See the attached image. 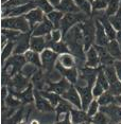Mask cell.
Segmentation results:
<instances>
[{"label": "cell", "mask_w": 121, "mask_h": 124, "mask_svg": "<svg viewBox=\"0 0 121 124\" xmlns=\"http://www.w3.org/2000/svg\"><path fill=\"white\" fill-rule=\"evenodd\" d=\"M64 41L67 44L70 53H72L77 57L84 60L85 58V50H84V38L81 23L72 27L63 37Z\"/></svg>", "instance_id": "1"}, {"label": "cell", "mask_w": 121, "mask_h": 124, "mask_svg": "<svg viewBox=\"0 0 121 124\" xmlns=\"http://www.w3.org/2000/svg\"><path fill=\"white\" fill-rule=\"evenodd\" d=\"M2 28L5 29L17 30L20 32H28L30 28V23L24 15L15 16V17H4L1 20Z\"/></svg>", "instance_id": "2"}, {"label": "cell", "mask_w": 121, "mask_h": 124, "mask_svg": "<svg viewBox=\"0 0 121 124\" xmlns=\"http://www.w3.org/2000/svg\"><path fill=\"white\" fill-rule=\"evenodd\" d=\"M27 60L24 55L22 54H15L13 57H11L9 61L5 63L3 68V73H7L9 77L12 78L15 74L21 71V68L26 65Z\"/></svg>", "instance_id": "3"}, {"label": "cell", "mask_w": 121, "mask_h": 124, "mask_svg": "<svg viewBox=\"0 0 121 124\" xmlns=\"http://www.w3.org/2000/svg\"><path fill=\"white\" fill-rule=\"evenodd\" d=\"M85 20V15L80 12L78 13H66L64 15L63 19L61 21V31L63 33V37L68 31L71 29L72 27H74L77 23H80Z\"/></svg>", "instance_id": "4"}, {"label": "cell", "mask_w": 121, "mask_h": 124, "mask_svg": "<svg viewBox=\"0 0 121 124\" xmlns=\"http://www.w3.org/2000/svg\"><path fill=\"white\" fill-rule=\"evenodd\" d=\"M81 28L84 38V50L86 52L96 40V24L91 20H85L81 23Z\"/></svg>", "instance_id": "5"}, {"label": "cell", "mask_w": 121, "mask_h": 124, "mask_svg": "<svg viewBox=\"0 0 121 124\" xmlns=\"http://www.w3.org/2000/svg\"><path fill=\"white\" fill-rule=\"evenodd\" d=\"M58 53L54 52L52 49L47 48L45 49L40 54V60H41V65L48 72L53 71L55 68V63L58 60Z\"/></svg>", "instance_id": "6"}, {"label": "cell", "mask_w": 121, "mask_h": 124, "mask_svg": "<svg viewBox=\"0 0 121 124\" xmlns=\"http://www.w3.org/2000/svg\"><path fill=\"white\" fill-rule=\"evenodd\" d=\"M29 78L27 77H24V74L17 73L11 78L9 82V90L10 91H16V92H20L24 89H26L29 86Z\"/></svg>", "instance_id": "7"}, {"label": "cell", "mask_w": 121, "mask_h": 124, "mask_svg": "<svg viewBox=\"0 0 121 124\" xmlns=\"http://www.w3.org/2000/svg\"><path fill=\"white\" fill-rule=\"evenodd\" d=\"M36 5L32 1L28 2L26 4L19 5L15 8H10V9H3V16L4 17H15V16H21L26 13H29L31 10L35 9Z\"/></svg>", "instance_id": "8"}, {"label": "cell", "mask_w": 121, "mask_h": 124, "mask_svg": "<svg viewBox=\"0 0 121 124\" xmlns=\"http://www.w3.org/2000/svg\"><path fill=\"white\" fill-rule=\"evenodd\" d=\"M100 110L107 115L111 122H114V123L121 122V105L119 106L115 103H111L108 105L101 106Z\"/></svg>", "instance_id": "9"}, {"label": "cell", "mask_w": 121, "mask_h": 124, "mask_svg": "<svg viewBox=\"0 0 121 124\" xmlns=\"http://www.w3.org/2000/svg\"><path fill=\"white\" fill-rule=\"evenodd\" d=\"M62 98L65 99L66 101H69L77 108L82 109V101H81V97H80V93H79L77 87L70 85L69 88L62 94Z\"/></svg>", "instance_id": "10"}, {"label": "cell", "mask_w": 121, "mask_h": 124, "mask_svg": "<svg viewBox=\"0 0 121 124\" xmlns=\"http://www.w3.org/2000/svg\"><path fill=\"white\" fill-rule=\"evenodd\" d=\"M77 89L80 93L81 97V101H82V109L83 110H86L88 109L89 104L92 102V88L90 85H87L85 87L83 86H77Z\"/></svg>", "instance_id": "11"}, {"label": "cell", "mask_w": 121, "mask_h": 124, "mask_svg": "<svg viewBox=\"0 0 121 124\" xmlns=\"http://www.w3.org/2000/svg\"><path fill=\"white\" fill-rule=\"evenodd\" d=\"M54 30V26L48 17H45L44 20L38 23L34 29H33V36H45L48 35Z\"/></svg>", "instance_id": "12"}, {"label": "cell", "mask_w": 121, "mask_h": 124, "mask_svg": "<svg viewBox=\"0 0 121 124\" xmlns=\"http://www.w3.org/2000/svg\"><path fill=\"white\" fill-rule=\"evenodd\" d=\"M34 97H35V102H36V108H37L39 111L49 112V111L54 110V106L49 102L48 99H46L44 95L40 94L38 89H36V91L34 92Z\"/></svg>", "instance_id": "13"}, {"label": "cell", "mask_w": 121, "mask_h": 124, "mask_svg": "<svg viewBox=\"0 0 121 124\" xmlns=\"http://www.w3.org/2000/svg\"><path fill=\"white\" fill-rule=\"evenodd\" d=\"M30 35L29 33L24 32L21 33L18 39L16 40V47L14 49V53L15 54H22L26 53L30 48Z\"/></svg>", "instance_id": "14"}, {"label": "cell", "mask_w": 121, "mask_h": 124, "mask_svg": "<svg viewBox=\"0 0 121 124\" xmlns=\"http://www.w3.org/2000/svg\"><path fill=\"white\" fill-rule=\"evenodd\" d=\"M24 16H26V18L28 19V21H29L30 28H31L32 30L36 27V24H37V23H40V22L44 20V18H45V16H44V11L40 10L39 8H35V9L31 10L30 12L27 13Z\"/></svg>", "instance_id": "15"}, {"label": "cell", "mask_w": 121, "mask_h": 124, "mask_svg": "<svg viewBox=\"0 0 121 124\" xmlns=\"http://www.w3.org/2000/svg\"><path fill=\"white\" fill-rule=\"evenodd\" d=\"M95 24H96V40H95V44L98 45V46L106 47V45L108 44L109 39H108L107 35H106V33H105L103 24L101 23V21L99 20V19L96 20Z\"/></svg>", "instance_id": "16"}, {"label": "cell", "mask_w": 121, "mask_h": 124, "mask_svg": "<svg viewBox=\"0 0 121 124\" xmlns=\"http://www.w3.org/2000/svg\"><path fill=\"white\" fill-rule=\"evenodd\" d=\"M96 50H97L98 54L100 57V62L102 64V66H113L115 63V58L112 56V54L108 52V50L106 49V47L103 46H98V45H94Z\"/></svg>", "instance_id": "17"}, {"label": "cell", "mask_w": 121, "mask_h": 124, "mask_svg": "<svg viewBox=\"0 0 121 124\" xmlns=\"http://www.w3.org/2000/svg\"><path fill=\"white\" fill-rule=\"evenodd\" d=\"M69 87H70V84H69L68 80H67L66 78H63L62 80L56 82V83H50L49 82L46 90H48V91H53V92H55V93L62 95Z\"/></svg>", "instance_id": "18"}, {"label": "cell", "mask_w": 121, "mask_h": 124, "mask_svg": "<svg viewBox=\"0 0 121 124\" xmlns=\"http://www.w3.org/2000/svg\"><path fill=\"white\" fill-rule=\"evenodd\" d=\"M55 69H57L63 77H65L69 82H71L72 84H75V82L78 80V70L75 67H71V68H66V67L62 66V65L56 62Z\"/></svg>", "instance_id": "19"}, {"label": "cell", "mask_w": 121, "mask_h": 124, "mask_svg": "<svg viewBox=\"0 0 121 124\" xmlns=\"http://www.w3.org/2000/svg\"><path fill=\"white\" fill-rule=\"evenodd\" d=\"M101 64L100 57L98 54L97 50L95 46H91L86 51V67H90V68H98L99 65Z\"/></svg>", "instance_id": "20"}, {"label": "cell", "mask_w": 121, "mask_h": 124, "mask_svg": "<svg viewBox=\"0 0 121 124\" xmlns=\"http://www.w3.org/2000/svg\"><path fill=\"white\" fill-rule=\"evenodd\" d=\"M12 94H14L15 97H17L18 99H20L24 103H32L34 101V93H33V86L32 84H30L24 90H22L20 92H16V91H10Z\"/></svg>", "instance_id": "21"}, {"label": "cell", "mask_w": 121, "mask_h": 124, "mask_svg": "<svg viewBox=\"0 0 121 124\" xmlns=\"http://www.w3.org/2000/svg\"><path fill=\"white\" fill-rule=\"evenodd\" d=\"M47 48L46 38L44 36H31L30 38V49L35 52H43Z\"/></svg>", "instance_id": "22"}, {"label": "cell", "mask_w": 121, "mask_h": 124, "mask_svg": "<svg viewBox=\"0 0 121 124\" xmlns=\"http://www.w3.org/2000/svg\"><path fill=\"white\" fill-rule=\"evenodd\" d=\"M71 114V122L72 123H90L91 118H89V116L87 115L86 110H78V109L72 108L70 110Z\"/></svg>", "instance_id": "23"}, {"label": "cell", "mask_w": 121, "mask_h": 124, "mask_svg": "<svg viewBox=\"0 0 121 124\" xmlns=\"http://www.w3.org/2000/svg\"><path fill=\"white\" fill-rule=\"evenodd\" d=\"M56 9L63 13H78L80 9L75 4L74 0H61V3L56 7Z\"/></svg>", "instance_id": "24"}, {"label": "cell", "mask_w": 121, "mask_h": 124, "mask_svg": "<svg viewBox=\"0 0 121 124\" xmlns=\"http://www.w3.org/2000/svg\"><path fill=\"white\" fill-rule=\"evenodd\" d=\"M72 109V104L69 102H66L65 99H62L61 102L57 104V106L55 107V111H56V121H60L61 117L63 115H65L66 112H69Z\"/></svg>", "instance_id": "25"}, {"label": "cell", "mask_w": 121, "mask_h": 124, "mask_svg": "<svg viewBox=\"0 0 121 124\" xmlns=\"http://www.w3.org/2000/svg\"><path fill=\"white\" fill-rule=\"evenodd\" d=\"M99 20L101 21V23L103 24L104 27V30H105V33L107 35V37L109 40H113V39H116V35H117V32H116V29L113 27V24L111 23L108 18H106L105 16H102L101 18H99Z\"/></svg>", "instance_id": "26"}, {"label": "cell", "mask_w": 121, "mask_h": 124, "mask_svg": "<svg viewBox=\"0 0 121 124\" xmlns=\"http://www.w3.org/2000/svg\"><path fill=\"white\" fill-rule=\"evenodd\" d=\"M106 49L108 50V52L112 54V56L115 60H119L121 61V48L118 44V41L116 39L109 40L108 44L106 45Z\"/></svg>", "instance_id": "27"}, {"label": "cell", "mask_w": 121, "mask_h": 124, "mask_svg": "<svg viewBox=\"0 0 121 124\" xmlns=\"http://www.w3.org/2000/svg\"><path fill=\"white\" fill-rule=\"evenodd\" d=\"M32 83L34 84L36 89H38V90H41L45 87V84H46V77L44 75V73L40 69L37 70V71L32 75Z\"/></svg>", "instance_id": "28"}, {"label": "cell", "mask_w": 121, "mask_h": 124, "mask_svg": "<svg viewBox=\"0 0 121 124\" xmlns=\"http://www.w3.org/2000/svg\"><path fill=\"white\" fill-rule=\"evenodd\" d=\"M24 57H26L28 63L34 64L35 66L38 67V68H41V67H43L40 56H39L38 52H35V51H33V50H28V51L24 53Z\"/></svg>", "instance_id": "29"}, {"label": "cell", "mask_w": 121, "mask_h": 124, "mask_svg": "<svg viewBox=\"0 0 121 124\" xmlns=\"http://www.w3.org/2000/svg\"><path fill=\"white\" fill-rule=\"evenodd\" d=\"M47 17L49 18V20L53 23L54 29H60L61 21L64 17V13L61 12V11H58V10L57 11H52V12H50L49 14H48Z\"/></svg>", "instance_id": "30"}, {"label": "cell", "mask_w": 121, "mask_h": 124, "mask_svg": "<svg viewBox=\"0 0 121 124\" xmlns=\"http://www.w3.org/2000/svg\"><path fill=\"white\" fill-rule=\"evenodd\" d=\"M57 62L62 65V66L66 67V68H71V67H74V64H75L74 57L70 54V53H64V54H62L60 57H58Z\"/></svg>", "instance_id": "31"}, {"label": "cell", "mask_w": 121, "mask_h": 124, "mask_svg": "<svg viewBox=\"0 0 121 124\" xmlns=\"http://www.w3.org/2000/svg\"><path fill=\"white\" fill-rule=\"evenodd\" d=\"M40 94L41 95H44L46 99H48L49 100V102L52 104L54 107L57 106V104L61 102V100L63 98H61L60 97V94H57V93H55V92H53V91H48V90H46V91H43V90H40Z\"/></svg>", "instance_id": "32"}, {"label": "cell", "mask_w": 121, "mask_h": 124, "mask_svg": "<svg viewBox=\"0 0 121 124\" xmlns=\"http://www.w3.org/2000/svg\"><path fill=\"white\" fill-rule=\"evenodd\" d=\"M98 102H99L101 106L108 105V104H111V103H116V99H115V95H113L111 93L109 90H106L105 92H103V93L98 98Z\"/></svg>", "instance_id": "33"}, {"label": "cell", "mask_w": 121, "mask_h": 124, "mask_svg": "<svg viewBox=\"0 0 121 124\" xmlns=\"http://www.w3.org/2000/svg\"><path fill=\"white\" fill-rule=\"evenodd\" d=\"M103 70H104V73H105V75H106V78L108 80L109 85L118 81V77H117V73H116V70H115L114 65H113V66L103 67Z\"/></svg>", "instance_id": "34"}, {"label": "cell", "mask_w": 121, "mask_h": 124, "mask_svg": "<svg viewBox=\"0 0 121 124\" xmlns=\"http://www.w3.org/2000/svg\"><path fill=\"white\" fill-rule=\"evenodd\" d=\"M31 1L36 5V8H39L40 10H43L44 13L49 14L53 11V5L49 2V0H31Z\"/></svg>", "instance_id": "35"}, {"label": "cell", "mask_w": 121, "mask_h": 124, "mask_svg": "<svg viewBox=\"0 0 121 124\" xmlns=\"http://www.w3.org/2000/svg\"><path fill=\"white\" fill-rule=\"evenodd\" d=\"M50 49H52L54 52L58 53V54H64V53H70V50L67 44L65 41H57V43L52 44L51 46L49 47Z\"/></svg>", "instance_id": "36"}, {"label": "cell", "mask_w": 121, "mask_h": 124, "mask_svg": "<svg viewBox=\"0 0 121 124\" xmlns=\"http://www.w3.org/2000/svg\"><path fill=\"white\" fill-rule=\"evenodd\" d=\"M74 2L81 12L85 13L86 15H90L91 14L92 8H91V3L88 0H74Z\"/></svg>", "instance_id": "37"}, {"label": "cell", "mask_w": 121, "mask_h": 124, "mask_svg": "<svg viewBox=\"0 0 121 124\" xmlns=\"http://www.w3.org/2000/svg\"><path fill=\"white\" fill-rule=\"evenodd\" d=\"M120 2L121 0H109V3L106 8V15L113 16L115 15L120 9Z\"/></svg>", "instance_id": "38"}, {"label": "cell", "mask_w": 121, "mask_h": 124, "mask_svg": "<svg viewBox=\"0 0 121 124\" xmlns=\"http://www.w3.org/2000/svg\"><path fill=\"white\" fill-rule=\"evenodd\" d=\"M16 45V41L14 40H9V43L4 46V48H2V54H1V60L2 62L5 61L8 57L11 55L13 49H14V46Z\"/></svg>", "instance_id": "39"}, {"label": "cell", "mask_w": 121, "mask_h": 124, "mask_svg": "<svg viewBox=\"0 0 121 124\" xmlns=\"http://www.w3.org/2000/svg\"><path fill=\"white\" fill-rule=\"evenodd\" d=\"M108 19L111 21V23L113 24V27L115 28L117 31L121 30V9L113 16H108Z\"/></svg>", "instance_id": "40"}, {"label": "cell", "mask_w": 121, "mask_h": 124, "mask_svg": "<svg viewBox=\"0 0 121 124\" xmlns=\"http://www.w3.org/2000/svg\"><path fill=\"white\" fill-rule=\"evenodd\" d=\"M109 118L107 117V115L104 114L103 111H98L95 116H92L91 118V122L94 123H100V124H104V123H108L109 122Z\"/></svg>", "instance_id": "41"}, {"label": "cell", "mask_w": 121, "mask_h": 124, "mask_svg": "<svg viewBox=\"0 0 121 124\" xmlns=\"http://www.w3.org/2000/svg\"><path fill=\"white\" fill-rule=\"evenodd\" d=\"M2 34H4L9 38V40H14L16 41L18 39V37L20 36V31L17 30H12V29H5V28H2Z\"/></svg>", "instance_id": "42"}, {"label": "cell", "mask_w": 121, "mask_h": 124, "mask_svg": "<svg viewBox=\"0 0 121 124\" xmlns=\"http://www.w3.org/2000/svg\"><path fill=\"white\" fill-rule=\"evenodd\" d=\"M37 71V66H35L34 64H26L24 66V68H22L21 70V73L24 75V77H27V78H30V77H32L34 73Z\"/></svg>", "instance_id": "43"}, {"label": "cell", "mask_w": 121, "mask_h": 124, "mask_svg": "<svg viewBox=\"0 0 121 124\" xmlns=\"http://www.w3.org/2000/svg\"><path fill=\"white\" fill-rule=\"evenodd\" d=\"M5 104H7V106H9L10 108H13V107H16V106H19L20 105V99H18L17 97H15L14 94L10 93L8 95L7 98H5Z\"/></svg>", "instance_id": "44"}, {"label": "cell", "mask_w": 121, "mask_h": 124, "mask_svg": "<svg viewBox=\"0 0 121 124\" xmlns=\"http://www.w3.org/2000/svg\"><path fill=\"white\" fill-rule=\"evenodd\" d=\"M109 3V0H94L91 3L92 11H102L107 8Z\"/></svg>", "instance_id": "45"}, {"label": "cell", "mask_w": 121, "mask_h": 124, "mask_svg": "<svg viewBox=\"0 0 121 124\" xmlns=\"http://www.w3.org/2000/svg\"><path fill=\"white\" fill-rule=\"evenodd\" d=\"M109 91H111V93L113 95H119L121 94V81L118 80L117 82H115V83H113L109 85Z\"/></svg>", "instance_id": "46"}, {"label": "cell", "mask_w": 121, "mask_h": 124, "mask_svg": "<svg viewBox=\"0 0 121 124\" xmlns=\"http://www.w3.org/2000/svg\"><path fill=\"white\" fill-rule=\"evenodd\" d=\"M99 105H100V104H99L98 101H92V102L89 104V106H88V109H87V115H88L89 117L95 116L98 112V110H99Z\"/></svg>", "instance_id": "47"}, {"label": "cell", "mask_w": 121, "mask_h": 124, "mask_svg": "<svg viewBox=\"0 0 121 124\" xmlns=\"http://www.w3.org/2000/svg\"><path fill=\"white\" fill-rule=\"evenodd\" d=\"M104 91H106V90L104 89V87L101 85V84L98 83V82H96L94 88H92V94H94V97L95 98H99Z\"/></svg>", "instance_id": "48"}, {"label": "cell", "mask_w": 121, "mask_h": 124, "mask_svg": "<svg viewBox=\"0 0 121 124\" xmlns=\"http://www.w3.org/2000/svg\"><path fill=\"white\" fill-rule=\"evenodd\" d=\"M114 67H115V70H116V73H117L118 80L121 81V61H119V60L115 61V63H114Z\"/></svg>", "instance_id": "49"}, {"label": "cell", "mask_w": 121, "mask_h": 124, "mask_svg": "<svg viewBox=\"0 0 121 124\" xmlns=\"http://www.w3.org/2000/svg\"><path fill=\"white\" fill-rule=\"evenodd\" d=\"M21 114H22V110H19L17 114H16V115L12 118V120H11L10 122H13V123H17V122H19V121L21 120Z\"/></svg>", "instance_id": "50"}, {"label": "cell", "mask_w": 121, "mask_h": 124, "mask_svg": "<svg viewBox=\"0 0 121 124\" xmlns=\"http://www.w3.org/2000/svg\"><path fill=\"white\" fill-rule=\"evenodd\" d=\"M8 39H9V38H8L7 36H5L4 34H2V36H1V46H2V48H3L8 43H9V41H8Z\"/></svg>", "instance_id": "51"}, {"label": "cell", "mask_w": 121, "mask_h": 124, "mask_svg": "<svg viewBox=\"0 0 121 124\" xmlns=\"http://www.w3.org/2000/svg\"><path fill=\"white\" fill-rule=\"evenodd\" d=\"M116 40L118 41V44H119V46L121 48V30L117 31V35H116Z\"/></svg>", "instance_id": "52"}, {"label": "cell", "mask_w": 121, "mask_h": 124, "mask_svg": "<svg viewBox=\"0 0 121 124\" xmlns=\"http://www.w3.org/2000/svg\"><path fill=\"white\" fill-rule=\"evenodd\" d=\"M49 2H50V3H51L54 8H56L58 4L61 3V0H49Z\"/></svg>", "instance_id": "53"}, {"label": "cell", "mask_w": 121, "mask_h": 124, "mask_svg": "<svg viewBox=\"0 0 121 124\" xmlns=\"http://www.w3.org/2000/svg\"><path fill=\"white\" fill-rule=\"evenodd\" d=\"M7 91H8V88H7V87H2V100H3V99H4V100H5V98H7Z\"/></svg>", "instance_id": "54"}, {"label": "cell", "mask_w": 121, "mask_h": 124, "mask_svg": "<svg viewBox=\"0 0 121 124\" xmlns=\"http://www.w3.org/2000/svg\"><path fill=\"white\" fill-rule=\"evenodd\" d=\"M115 99H116V103H118L119 105H121V94L116 95V97H115Z\"/></svg>", "instance_id": "55"}, {"label": "cell", "mask_w": 121, "mask_h": 124, "mask_svg": "<svg viewBox=\"0 0 121 124\" xmlns=\"http://www.w3.org/2000/svg\"><path fill=\"white\" fill-rule=\"evenodd\" d=\"M1 1H2V4H4V3H7L9 0H1Z\"/></svg>", "instance_id": "56"}, {"label": "cell", "mask_w": 121, "mask_h": 124, "mask_svg": "<svg viewBox=\"0 0 121 124\" xmlns=\"http://www.w3.org/2000/svg\"><path fill=\"white\" fill-rule=\"evenodd\" d=\"M89 2H90V3H92V2H94V0H88Z\"/></svg>", "instance_id": "57"}, {"label": "cell", "mask_w": 121, "mask_h": 124, "mask_svg": "<svg viewBox=\"0 0 121 124\" xmlns=\"http://www.w3.org/2000/svg\"><path fill=\"white\" fill-rule=\"evenodd\" d=\"M120 7H121V2H120Z\"/></svg>", "instance_id": "58"}]
</instances>
